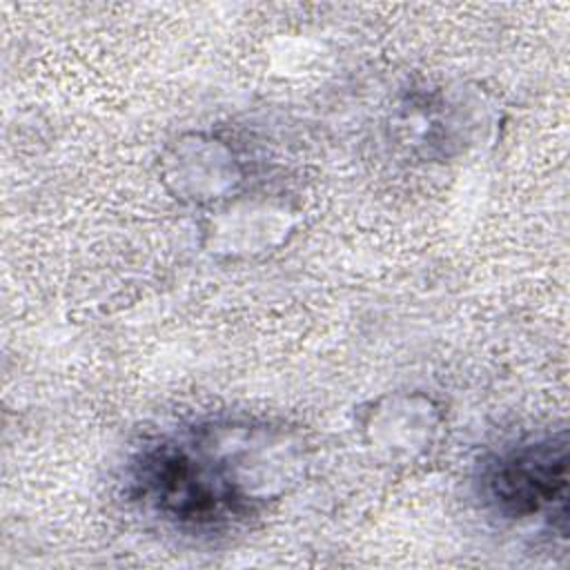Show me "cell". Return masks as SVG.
<instances>
[{
	"label": "cell",
	"instance_id": "obj_2",
	"mask_svg": "<svg viewBox=\"0 0 570 570\" xmlns=\"http://www.w3.org/2000/svg\"><path fill=\"white\" fill-rule=\"evenodd\" d=\"M483 510L508 525L568 530V436L566 430L514 439L488 452L476 468Z\"/></svg>",
	"mask_w": 570,
	"mask_h": 570
},
{
	"label": "cell",
	"instance_id": "obj_1",
	"mask_svg": "<svg viewBox=\"0 0 570 570\" xmlns=\"http://www.w3.org/2000/svg\"><path fill=\"white\" fill-rule=\"evenodd\" d=\"M301 468L303 445L283 425L207 419L140 445L127 465V494L167 528L214 534L281 499Z\"/></svg>",
	"mask_w": 570,
	"mask_h": 570
}]
</instances>
